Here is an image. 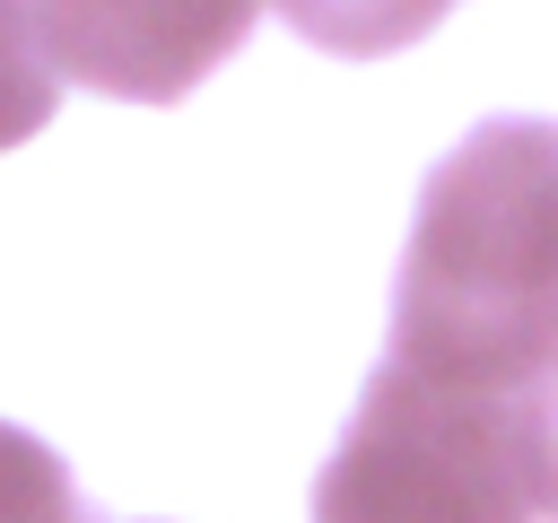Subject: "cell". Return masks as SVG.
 I'll list each match as a JSON object with an SVG mask.
<instances>
[{"mask_svg": "<svg viewBox=\"0 0 558 523\" xmlns=\"http://www.w3.org/2000/svg\"><path fill=\"white\" fill-rule=\"evenodd\" d=\"M558 357V122H480L418 192L392 366L453 392H514Z\"/></svg>", "mask_w": 558, "mask_h": 523, "instance_id": "6da1fadb", "label": "cell"}, {"mask_svg": "<svg viewBox=\"0 0 558 523\" xmlns=\"http://www.w3.org/2000/svg\"><path fill=\"white\" fill-rule=\"evenodd\" d=\"M314 523H541L523 497L506 392H453L384 357L314 479Z\"/></svg>", "mask_w": 558, "mask_h": 523, "instance_id": "7a4b0ae2", "label": "cell"}, {"mask_svg": "<svg viewBox=\"0 0 558 523\" xmlns=\"http://www.w3.org/2000/svg\"><path fill=\"white\" fill-rule=\"evenodd\" d=\"M253 17L262 0H35V44L70 87L174 105L253 35Z\"/></svg>", "mask_w": 558, "mask_h": 523, "instance_id": "3957f363", "label": "cell"}, {"mask_svg": "<svg viewBox=\"0 0 558 523\" xmlns=\"http://www.w3.org/2000/svg\"><path fill=\"white\" fill-rule=\"evenodd\" d=\"M445 9H453V0H279V17H288L305 44L340 52V61L401 52V44H418Z\"/></svg>", "mask_w": 558, "mask_h": 523, "instance_id": "277c9868", "label": "cell"}, {"mask_svg": "<svg viewBox=\"0 0 558 523\" xmlns=\"http://www.w3.org/2000/svg\"><path fill=\"white\" fill-rule=\"evenodd\" d=\"M52 96H61V78L35 44V0H0V148L35 139L52 122Z\"/></svg>", "mask_w": 558, "mask_h": 523, "instance_id": "5b68a950", "label": "cell"}, {"mask_svg": "<svg viewBox=\"0 0 558 523\" xmlns=\"http://www.w3.org/2000/svg\"><path fill=\"white\" fill-rule=\"evenodd\" d=\"M506 427H514V462H523V497L541 523H558V357L532 366L506 392Z\"/></svg>", "mask_w": 558, "mask_h": 523, "instance_id": "8992f818", "label": "cell"}, {"mask_svg": "<svg viewBox=\"0 0 558 523\" xmlns=\"http://www.w3.org/2000/svg\"><path fill=\"white\" fill-rule=\"evenodd\" d=\"M0 523H87L61 453L35 445V436L9 427V418H0Z\"/></svg>", "mask_w": 558, "mask_h": 523, "instance_id": "52a82bcc", "label": "cell"}]
</instances>
